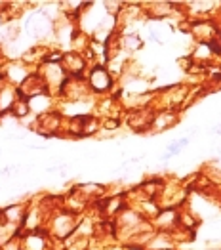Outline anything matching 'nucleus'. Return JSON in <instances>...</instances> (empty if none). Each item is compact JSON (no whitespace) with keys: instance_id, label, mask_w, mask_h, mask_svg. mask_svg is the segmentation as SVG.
<instances>
[{"instance_id":"nucleus-1","label":"nucleus","mask_w":221,"mask_h":250,"mask_svg":"<svg viewBox=\"0 0 221 250\" xmlns=\"http://www.w3.org/2000/svg\"><path fill=\"white\" fill-rule=\"evenodd\" d=\"M77 228H79L77 214H73V212H69V210H56V212L52 214L48 231H50L58 241H65V239H69L71 235H75Z\"/></svg>"},{"instance_id":"nucleus-2","label":"nucleus","mask_w":221,"mask_h":250,"mask_svg":"<svg viewBox=\"0 0 221 250\" xmlns=\"http://www.w3.org/2000/svg\"><path fill=\"white\" fill-rule=\"evenodd\" d=\"M113 75L109 69H105L103 65H96L92 67L88 79H86V84L90 88V92L94 94H107L111 88H113Z\"/></svg>"},{"instance_id":"nucleus-3","label":"nucleus","mask_w":221,"mask_h":250,"mask_svg":"<svg viewBox=\"0 0 221 250\" xmlns=\"http://www.w3.org/2000/svg\"><path fill=\"white\" fill-rule=\"evenodd\" d=\"M155 231L162 233H172L180 228V214L178 208H161V212L155 216V220L151 222Z\"/></svg>"},{"instance_id":"nucleus-4","label":"nucleus","mask_w":221,"mask_h":250,"mask_svg":"<svg viewBox=\"0 0 221 250\" xmlns=\"http://www.w3.org/2000/svg\"><path fill=\"white\" fill-rule=\"evenodd\" d=\"M61 67L65 71L67 77H75V79H82V73L86 69V60L80 52H69V54H63L61 58Z\"/></svg>"},{"instance_id":"nucleus-5","label":"nucleus","mask_w":221,"mask_h":250,"mask_svg":"<svg viewBox=\"0 0 221 250\" xmlns=\"http://www.w3.org/2000/svg\"><path fill=\"white\" fill-rule=\"evenodd\" d=\"M180 115L178 111H155V117H153V121H151V128H149V132L151 134H161V132H166V130H170V128H174V126L180 123Z\"/></svg>"},{"instance_id":"nucleus-6","label":"nucleus","mask_w":221,"mask_h":250,"mask_svg":"<svg viewBox=\"0 0 221 250\" xmlns=\"http://www.w3.org/2000/svg\"><path fill=\"white\" fill-rule=\"evenodd\" d=\"M27 29L33 37L40 39V37H46L52 31V21L48 20L44 14H33L31 20L27 21Z\"/></svg>"},{"instance_id":"nucleus-7","label":"nucleus","mask_w":221,"mask_h":250,"mask_svg":"<svg viewBox=\"0 0 221 250\" xmlns=\"http://www.w3.org/2000/svg\"><path fill=\"white\" fill-rule=\"evenodd\" d=\"M18 98H20V94H18V90L12 88V86H6V88L0 90V117L12 111L14 104L18 102Z\"/></svg>"},{"instance_id":"nucleus-8","label":"nucleus","mask_w":221,"mask_h":250,"mask_svg":"<svg viewBox=\"0 0 221 250\" xmlns=\"http://www.w3.org/2000/svg\"><path fill=\"white\" fill-rule=\"evenodd\" d=\"M25 250H46L48 249V243L44 239V233L42 231H35L31 233L27 239H25Z\"/></svg>"},{"instance_id":"nucleus-9","label":"nucleus","mask_w":221,"mask_h":250,"mask_svg":"<svg viewBox=\"0 0 221 250\" xmlns=\"http://www.w3.org/2000/svg\"><path fill=\"white\" fill-rule=\"evenodd\" d=\"M121 48L128 50V52H136V50L143 48V41L138 33H128V35L121 37Z\"/></svg>"},{"instance_id":"nucleus-10","label":"nucleus","mask_w":221,"mask_h":250,"mask_svg":"<svg viewBox=\"0 0 221 250\" xmlns=\"http://www.w3.org/2000/svg\"><path fill=\"white\" fill-rule=\"evenodd\" d=\"M189 142H191V138L189 136H185V138H180V140H176V142H172L168 149H166V153H164V161H168V159H172V157H176V155H180L181 149L185 146H189Z\"/></svg>"},{"instance_id":"nucleus-11","label":"nucleus","mask_w":221,"mask_h":250,"mask_svg":"<svg viewBox=\"0 0 221 250\" xmlns=\"http://www.w3.org/2000/svg\"><path fill=\"white\" fill-rule=\"evenodd\" d=\"M10 113H14V117L16 119H23V117H27L29 113H31V109H29V104H27V100H23V98H18V102L14 104L12 107V111Z\"/></svg>"},{"instance_id":"nucleus-12","label":"nucleus","mask_w":221,"mask_h":250,"mask_svg":"<svg viewBox=\"0 0 221 250\" xmlns=\"http://www.w3.org/2000/svg\"><path fill=\"white\" fill-rule=\"evenodd\" d=\"M162 250H178V249H162Z\"/></svg>"},{"instance_id":"nucleus-13","label":"nucleus","mask_w":221,"mask_h":250,"mask_svg":"<svg viewBox=\"0 0 221 250\" xmlns=\"http://www.w3.org/2000/svg\"><path fill=\"white\" fill-rule=\"evenodd\" d=\"M0 56H2V54H0Z\"/></svg>"}]
</instances>
